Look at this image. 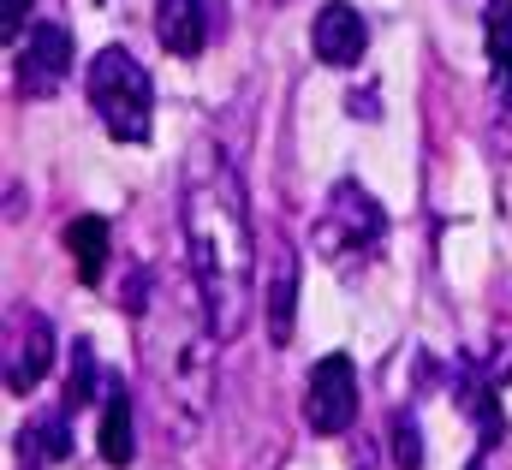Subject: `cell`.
<instances>
[{
  "mask_svg": "<svg viewBox=\"0 0 512 470\" xmlns=\"http://www.w3.org/2000/svg\"><path fill=\"white\" fill-rule=\"evenodd\" d=\"M179 227L191 244V280L203 286L209 322L221 340H239L256 304V233H251V197L239 167L227 161L221 143H191L185 155V185H179Z\"/></svg>",
  "mask_w": 512,
  "mask_h": 470,
  "instance_id": "cell-1",
  "label": "cell"
},
{
  "mask_svg": "<svg viewBox=\"0 0 512 470\" xmlns=\"http://www.w3.org/2000/svg\"><path fill=\"white\" fill-rule=\"evenodd\" d=\"M90 108L102 114L108 137L120 143H143L149 125H155V84L149 72L137 66L131 48H102L90 60Z\"/></svg>",
  "mask_w": 512,
  "mask_h": 470,
  "instance_id": "cell-3",
  "label": "cell"
},
{
  "mask_svg": "<svg viewBox=\"0 0 512 470\" xmlns=\"http://www.w3.org/2000/svg\"><path fill=\"white\" fill-rule=\"evenodd\" d=\"M483 42H489V60L512 66V0H489L483 12Z\"/></svg>",
  "mask_w": 512,
  "mask_h": 470,
  "instance_id": "cell-15",
  "label": "cell"
},
{
  "mask_svg": "<svg viewBox=\"0 0 512 470\" xmlns=\"http://www.w3.org/2000/svg\"><path fill=\"white\" fill-rule=\"evenodd\" d=\"M304 423L316 435H346L358 423V369L346 352H328L310 369V387H304Z\"/></svg>",
  "mask_w": 512,
  "mask_h": 470,
  "instance_id": "cell-4",
  "label": "cell"
},
{
  "mask_svg": "<svg viewBox=\"0 0 512 470\" xmlns=\"http://www.w3.org/2000/svg\"><path fill=\"white\" fill-rule=\"evenodd\" d=\"M215 322L203 304V286H173L161 298V316L143 310V375L155 381V405L161 423H173V435H197L209 393H215Z\"/></svg>",
  "mask_w": 512,
  "mask_h": 470,
  "instance_id": "cell-2",
  "label": "cell"
},
{
  "mask_svg": "<svg viewBox=\"0 0 512 470\" xmlns=\"http://www.w3.org/2000/svg\"><path fill=\"white\" fill-rule=\"evenodd\" d=\"M72 72V30L66 24H30L24 30V48L12 60V78H18V96H54Z\"/></svg>",
  "mask_w": 512,
  "mask_h": 470,
  "instance_id": "cell-6",
  "label": "cell"
},
{
  "mask_svg": "<svg viewBox=\"0 0 512 470\" xmlns=\"http://www.w3.org/2000/svg\"><path fill=\"white\" fill-rule=\"evenodd\" d=\"M465 470H495V465H489V453H477V459H471Z\"/></svg>",
  "mask_w": 512,
  "mask_h": 470,
  "instance_id": "cell-19",
  "label": "cell"
},
{
  "mask_svg": "<svg viewBox=\"0 0 512 470\" xmlns=\"http://www.w3.org/2000/svg\"><path fill=\"white\" fill-rule=\"evenodd\" d=\"M24 12H30V0H0V42H18Z\"/></svg>",
  "mask_w": 512,
  "mask_h": 470,
  "instance_id": "cell-17",
  "label": "cell"
},
{
  "mask_svg": "<svg viewBox=\"0 0 512 470\" xmlns=\"http://www.w3.org/2000/svg\"><path fill=\"white\" fill-rule=\"evenodd\" d=\"M54 363V328L30 310V316H12L6 322V393L24 399Z\"/></svg>",
  "mask_w": 512,
  "mask_h": 470,
  "instance_id": "cell-8",
  "label": "cell"
},
{
  "mask_svg": "<svg viewBox=\"0 0 512 470\" xmlns=\"http://www.w3.org/2000/svg\"><path fill=\"white\" fill-rule=\"evenodd\" d=\"M66 250L78 256V280H84V286H102L108 256H114V233H108V221H102V215H78V221L66 227Z\"/></svg>",
  "mask_w": 512,
  "mask_h": 470,
  "instance_id": "cell-12",
  "label": "cell"
},
{
  "mask_svg": "<svg viewBox=\"0 0 512 470\" xmlns=\"http://www.w3.org/2000/svg\"><path fill=\"white\" fill-rule=\"evenodd\" d=\"M382 227L387 221H382V209H376V197L346 179V185H334V197H328V215H322V227H316V250H322V256H358L364 244L382 238Z\"/></svg>",
  "mask_w": 512,
  "mask_h": 470,
  "instance_id": "cell-5",
  "label": "cell"
},
{
  "mask_svg": "<svg viewBox=\"0 0 512 470\" xmlns=\"http://www.w3.org/2000/svg\"><path fill=\"white\" fill-rule=\"evenodd\" d=\"M90 399H96V346H90V340H78V346H72V369H66V399H60V405H66V411H84Z\"/></svg>",
  "mask_w": 512,
  "mask_h": 470,
  "instance_id": "cell-14",
  "label": "cell"
},
{
  "mask_svg": "<svg viewBox=\"0 0 512 470\" xmlns=\"http://www.w3.org/2000/svg\"><path fill=\"white\" fill-rule=\"evenodd\" d=\"M102 459L114 470H126L137 459V423H131L126 387H108V405H102Z\"/></svg>",
  "mask_w": 512,
  "mask_h": 470,
  "instance_id": "cell-13",
  "label": "cell"
},
{
  "mask_svg": "<svg viewBox=\"0 0 512 470\" xmlns=\"http://www.w3.org/2000/svg\"><path fill=\"white\" fill-rule=\"evenodd\" d=\"M66 417H72L66 405H60V411H42V417H30V423L18 429V441H12V447H18V465H24V470L60 465V459H66V447H72V429H66Z\"/></svg>",
  "mask_w": 512,
  "mask_h": 470,
  "instance_id": "cell-11",
  "label": "cell"
},
{
  "mask_svg": "<svg viewBox=\"0 0 512 470\" xmlns=\"http://www.w3.org/2000/svg\"><path fill=\"white\" fill-rule=\"evenodd\" d=\"M393 459H399V470H423V447H417L411 417H393Z\"/></svg>",
  "mask_w": 512,
  "mask_h": 470,
  "instance_id": "cell-16",
  "label": "cell"
},
{
  "mask_svg": "<svg viewBox=\"0 0 512 470\" xmlns=\"http://www.w3.org/2000/svg\"><path fill=\"white\" fill-rule=\"evenodd\" d=\"M310 48H316V60H322V66H358V60H364V48H370V24H364V12H358V6H346V0H328V6L316 12Z\"/></svg>",
  "mask_w": 512,
  "mask_h": 470,
  "instance_id": "cell-9",
  "label": "cell"
},
{
  "mask_svg": "<svg viewBox=\"0 0 512 470\" xmlns=\"http://www.w3.org/2000/svg\"><path fill=\"white\" fill-rule=\"evenodd\" d=\"M495 108H501V119L512 131V66H495Z\"/></svg>",
  "mask_w": 512,
  "mask_h": 470,
  "instance_id": "cell-18",
  "label": "cell"
},
{
  "mask_svg": "<svg viewBox=\"0 0 512 470\" xmlns=\"http://www.w3.org/2000/svg\"><path fill=\"white\" fill-rule=\"evenodd\" d=\"M221 30H227V0H155V36L179 60H197Z\"/></svg>",
  "mask_w": 512,
  "mask_h": 470,
  "instance_id": "cell-7",
  "label": "cell"
},
{
  "mask_svg": "<svg viewBox=\"0 0 512 470\" xmlns=\"http://www.w3.org/2000/svg\"><path fill=\"white\" fill-rule=\"evenodd\" d=\"M268 340L286 346L292 340V310H298V250L286 238H274V256H268Z\"/></svg>",
  "mask_w": 512,
  "mask_h": 470,
  "instance_id": "cell-10",
  "label": "cell"
}]
</instances>
